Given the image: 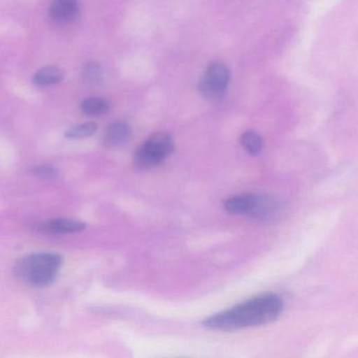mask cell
<instances>
[{
    "label": "cell",
    "instance_id": "cell-1",
    "mask_svg": "<svg viewBox=\"0 0 358 358\" xmlns=\"http://www.w3.org/2000/svg\"><path fill=\"white\" fill-rule=\"evenodd\" d=\"M284 309L282 297L274 293L257 295L203 322L209 330L236 331L263 326L278 320Z\"/></svg>",
    "mask_w": 358,
    "mask_h": 358
},
{
    "label": "cell",
    "instance_id": "cell-2",
    "mask_svg": "<svg viewBox=\"0 0 358 358\" xmlns=\"http://www.w3.org/2000/svg\"><path fill=\"white\" fill-rule=\"evenodd\" d=\"M62 265V257L57 253H32L16 263L14 273L26 284L43 288L55 282Z\"/></svg>",
    "mask_w": 358,
    "mask_h": 358
},
{
    "label": "cell",
    "instance_id": "cell-3",
    "mask_svg": "<svg viewBox=\"0 0 358 358\" xmlns=\"http://www.w3.org/2000/svg\"><path fill=\"white\" fill-rule=\"evenodd\" d=\"M175 150L173 138L167 133H157L148 138L136 152L134 163L138 169H150L158 166L169 158Z\"/></svg>",
    "mask_w": 358,
    "mask_h": 358
},
{
    "label": "cell",
    "instance_id": "cell-4",
    "mask_svg": "<svg viewBox=\"0 0 358 358\" xmlns=\"http://www.w3.org/2000/svg\"><path fill=\"white\" fill-rule=\"evenodd\" d=\"M230 81V71L223 62H213L206 69L199 91L206 99L217 101L225 95Z\"/></svg>",
    "mask_w": 358,
    "mask_h": 358
},
{
    "label": "cell",
    "instance_id": "cell-5",
    "mask_svg": "<svg viewBox=\"0 0 358 358\" xmlns=\"http://www.w3.org/2000/svg\"><path fill=\"white\" fill-rule=\"evenodd\" d=\"M79 14V0H53L50 16L59 24H68L76 20Z\"/></svg>",
    "mask_w": 358,
    "mask_h": 358
},
{
    "label": "cell",
    "instance_id": "cell-6",
    "mask_svg": "<svg viewBox=\"0 0 358 358\" xmlns=\"http://www.w3.org/2000/svg\"><path fill=\"white\" fill-rule=\"evenodd\" d=\"M133 131L131 127L123 121H118L110 124L106 129L103 136L104 145L108 148H118L124 145L131 140Z\"/></svg>",
    "mask_w": 358,
    "mask_h": 358
},
{
    "label": "cell",
    "instance_id": "cell-7",
    "mask_svg": "<svg viewBox=\"0 0 358 358\" xmlns=\"http://www.w3.org/2000/svg\"><path fill=\"white\" fill-rule=\"evenodd\" d=\"M87 225L72 219H54L39 224L38 229L48 234H75L83 231Z\"/></svg>",
    "mask_w": 358,
    "mask_h": 358
},
{
    "label": "cell",
    "instance_id": "cell-8",
    "mask_svg": "<svg viewBox=\"0 0 358 358\" xmlns=\"http://www.w3.org/2000/svg\"><path fill=\"white\" fill-rule=\"evenodd\" d=\"M64 76L66 74H64V70L58 66H45L35 73L33 76V83L39 87H51V85L62 83Z\"/></svg>",
    "mask_w": 358,
    "mask_h": 358
},
{
    "label": "cell",
    "instance_id": "cell-9",
    "mask_svg": "<svg viewBox=\"0 0 358 358\" xmlns=\"http://www.w3.org/2000/svg\"><path fill=\"white\" fill-rule=\"evenodd\" d=\"M255 194H238L227 199L224 203V209L231 215H249L252 208Z\"/></svg>",
    "mask_w": 358,
    "mask_h": 358
},
{
    "label": "cell",
    "instance_id": "cell-10",
    "mask_svg": "<svg viewBox=\"0 0 358 358\" xmlns=\"http://www.w3.org/2000/svg\"><path fill=\"white\" fill-rule=\"evenodd\" d=\"M81 110L87 116H102L110 110V104L102 98H87V99L83 100V103H81Z\"/></svg>",
    "mask_w": 358,
    "mask_h": 358
},
{
    "label": "cell",
    "instance_id": "cell-11",
    "mask_svg": "<svg viewBox=\"0 0 358 358\" xmlns=\"http://www.w3.org/2000/svg\"><path fill=\"white\" fill-rule=\"evenodd\" d=\"M241 144L248 154L257 156L263 150V139L255 131H247L241 136Z\"/></svg>",
    "mask_w": 358,
    "mask_h": 358
},
{
    "label": "cell",
    "instance_id": "cell-12",
    "mask_svg": "<svg viewBox=\"0 0 358 358\" xmlns=\"http://www.w3.org/2000/svg\"><path fill=\"white\" fill-rule=\"evenodd\" d=\"M103 71L98 62H90L83 69V79L89 85H95L101 81Z\"/></svg>",
    "mask_w": 358,
    "mask_h": 358
},
{
    "label": "cell",
    "instance_id": "cell-13",
    "mask_svg": "<svg viewBox=\"0 0 358 358\" xmlns=\"http://www.w3.org/2000/svg\"><path fill=\"white\" fill-rule=\"evenodd\" d=\"M98 127L96 123L87 122L83 124L75 125L71 127L66 133V137L69 139H85L91 137L97 131Z\"/></svg>",
    "mask_w": 358,
    "mask_h": 358
},
{
    "label": "cell",
    "instance_id": "cell-14",
    "mask_svg": "<svg viewBox=\"0 0 358 358\" xmlns=\"http://www.w3.org/2000/svg\"><path fill=\"white\" fill-rule=\"evenodd\" d=\"M34 173L41 179L51 180L57 177L58 171L55 167L52 165L43 164L35 167Z\"/></svg>",
    "mask_w": 358,
    "mask_h": 358
}]
</instances>
